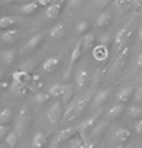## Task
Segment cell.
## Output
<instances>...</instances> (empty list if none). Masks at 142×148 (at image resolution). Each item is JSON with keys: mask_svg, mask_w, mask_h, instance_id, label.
Masks as SVG:
<instances>
[{"mask_svg": "<svg viewBox=\"0 0 142 148\" xmlns=\"http://www.w3.org/2000/svg\"><path fill=\"white\" fill-rule=\"evenodd\" d=\"M132 22H133V21H129V22L115 35L113 47H112V51H113V52H120V51L128 45V41H129V38H130V35H132V29H130Z\"/></svg>", "mask_w": 142, "mask_h": 148, "instance_id": "cell-1", "label": "cell"}, {"mask_svg": "<svg viewBox=\"0 0 142 148\" xmlns=\"http://www.w3.org/2000/svg\"><path fill=\"white\" fill-rule=\"evenodd\" d=\"M29 123H31V115H29L28 108H26V106H23V108L19 110L18 116H16V122H15V132H16L19 136H22V135L26 132V129L29 128Z\"/></svg>", "mask_w": 142, "mask_h": 148, "instance_id": "cell-2", "label": "cell"}, {"mask_svg": "<svg viewBox=\"0 0 142 148\" xmlns=\"http://www.w3.org/2000/svg\"><path fill=\"white\" fill-rule=\"evenodd\" d=\"M62 103L59 100H57L46 112V122L49 126H55L58 122H61L62 119Z\"/></svg>", "mask_w": 142, "mask_h": 148, "instance_id": "cell-3", "label": "cell"}, {"mask_svg": "<svg viewBox=\"0 0 142 148\" xmlns=\"http://www.w3.org/2000/svg\"><path fill=\"white\" fill-rule=\"evenodd\" d=\"M128 57H129V47L126 45V47H125V48L117 54V57H116V60H115V62H113V65H112L110 73H112V74H115V73H117V71H122V70H123V67L126 65Z\"/></svg>", "mask_w": 142, "mask_h": 148, "instance_id": "cell-4", "label": "cell"}, {"mask_svg": "<svg viewBox=\"0 0 142 148\" xmlns=\"http://www.w3.org/2000/svg\"><path fill=\"white\" fill-rule=\"evenodd\" d=\"M83 54V45H81V39L77 41L76 47L73 48V51H71V57H70V65H68V70H67V74H65V79L70 77V73H71V68H73V65L79 61V58L81 57Z\"/></svg>", "mask_w": 142, "mask_h": 148, "instance_id": "cell-5", "label": "cell"}, {"mask_svg": "<svg viewBox=\"0 0 142 148\" xmlns=\"http://www.w3.org/2000/svg\"><path fill=\"white\" fill-rule=\"evenodd\" d=\"M76 106H77V99L74 97L67 106H64V113H62V123H68L70 121H74V112H76Z\"/></svg>", "mask_w": 142, "mask_h": 148, "instance_id": "cell-6", "label": "cell"}, {"mask_svg": "<svg viewBox=\"0 0 142 148\" xmlns=\"http://www.w3.org/2000/svg\"><path fill=\"white\" fill-rule=\"evenodd\" d=\"M62 8H64V0H57L55 3H52V5H49V6L46 8L45 16H46L48 19H57L58 15L61 13Z\"/></svg>", "mask_w": 142, "mask_h": 148, "instance_id": "cell-7", "label": "cell"}, {"mask_svg": "<svg viewBox=\"0 0 142 148\" xmlns=\"http://www.w3.org/2000/svg\"><path fill=\"white\" fill-rule=\"evenodd\" d=\"M90 100H91L90 93H87V95L81 96L80 99H77V106H76V112H74V119H76V118H79L81 113H84V112H86V109H87V108H89V105H90Z\"/></svg>", "mask_w": 142, "mask_h": 148, "instance_id": "cell-8", "label": "cell"}, {"mask_svg": "<svg viewBox=\"0 0 142 148\" xmlns=\"http://www.w3.org/2000/svg\"><path fill=\"white\" fill-rule=\"evenodd\" d=\"M91 52H93V58H94L96 61H99V62L106 61L107 57H109V48H107V45H103V44L96 45Z\"/></svg>", "mask_w": 142, "mask_h": 148, "instance_id": "cell-9", "label": "cell"}, {"mask_svg": "<svg viewBox=\"0 0 142 148\" xmlns=\"http://www.w3.org/2000/svg\"><path fill=\"white\" fill-rule=\"evenodd\" d=\"M12 80L29 86V84L32 83V74H29V73L25 71V70H16V71L12 73Z\"/></svg>", "mask_w": 142, "mask_h": 148, "instance_id": "cell-10", "label": "cell"}, {"mask_svg": "<svg viewBox=\"0 0 142 148\" xmlns=\"http://www.w3.org/2000/svg\"><path fill=\"white\" fill-rule=\"evenodd\" d=\"M123 110H125L123 103H116V105H112V106L106 110L104 118H106V121H115V119H117V118L122 115V112H123Z\"/></svg>", "mask_w": 142, "mask_h": 148, "instance_id": "cell-11", "label": "cell"}, {"mask_svg": "<svg viewBox=\"0 0 142 148\" xmlns=\"http://www.w3.org/2000/svg\"><path fill=\"white\" fill-rule=\"evenodd\" d=\"M135 90H136V89H135L133 86L123 87L122 90L117 92V95H116V102H117V103H126V102H129L130 97L133 96Z\"/></svg>", "mask_w": 142, "mask_h": 148, "instance_id": "cell-12", "label": "cell"}, {"mask_svg": "<svg viewBox=\"0 0 142 148\" xmlns=\"http://www.w3.org/2000/svg\"><path fill=\"white\" fill-rule=\"evenodd\" d=\"M42 41H44V34L42 32H39V34H35L25 45H23V48H22V52H28V51H32V49H35L38 45H41L42 44Z\"/></svg>", "mask_w": 142, "mask_h": 148, "instance_id": "cell-13", "label": "cell"}, {"mask_svg": "<svg viewBox=\"0 0 142 148\" xmlns=\"http://www.w3.org/2000/svg\"><path fill=\"white\" fill-rule=\"evenodd\" d=\"M59 61H61L59 57H49V58H46L42 62V65H41V71L42 73H52L59 65Z\"/></svg>", "mask_w": 142, "mask_h": 148, "instance_id": "cell-14", "label": "cell"}, {"mask_svg": "<svg viewBox=\"0 0 142 148\" xmlns=\"http://www.w3.org/2000/svg\"><path fill=\"white\" fill-rule=\"evenodd\" d=\"M76 134H79V126H70V128H65V129L59 131V134L57 135V139L61 144V142H65V141L71 139Z\"/></svg>", "mask_w": 142, "mask_h": 148, "instance_id": "cell-15", "label": "cell"}, {"mask_svg": "<svg viewBox=\"0 0 142 148\" xmlns=\"http://www.w3.org/2000/svg\"><path fill=\"white\" fill-rule=\"evenodd\" d=\"M20 31L19 29H16V28H13V29H6V31H3L2 32V41L3 42H6V44H13L19 36H20Z\"/></svg>", "mask_w": 142, "mask_h": 148, "instance_id": "cell-16", "label": "cell"}, {"mask_svg": "<svg viewBox=\"0 0 142 148\" xmlns=\"http://www.w3.org/2000/svg\"><path fill=\"white\" fill-rule=\"evenodd\" d=\"M109 96H110V89H103V90H100V92L96 93V96L93 97L91 108H100V106L107 100Z\"/></svg>", "mask_w": 142, "mask_h": 148, "instance_id": "cell-17", "label": "cell"}, {"mask_svg": "<svg viewBox=\"0 0 142 148\" xmlns=\"http://www.w3.org/2000/svg\"><path fill=\"white\" fill-rule=\"evenodd\" d=\"M129 138H130V131H129L128 128H117V129L113 132V136H112V139H113L115 142H119V144L126 142Z\"/></svg>", "mask_w": 142, "mask_h": 148, "instance_id": "cell-18", "label": "cell"}, {"mask_svg": "<svg viewBox=\"0 0 142 148\" xmlns=\"http://www.w3.org/2000/svg\"><path fill=\"white\" fill-rule=\"evenodd\" d=\"M10 92L16 96H26L29 92H31V87L28 84H23V83H18V82H13L10 84Z\"/></svg>", "mask_w": 142, "mask_h": 148, "instance_id": "cell-19", "label": "cell"}, {"mask_svg": "<svg viewBox=\"0 0 142 148\" xmlns=\"http://www.w3.org/2000/svg\"><path fill=\"white\" fill-rule=\"evenodd\" d=\"M89 79H90V74L86 68H80L76 74V84L79 89H83L87 83H89Z\"/></svg>", "mask_w": 142, "mask_h": 148, "instance_id": "cell-20", "label": "cell"}, {"mask_svg": "<svg viewBox=\"0 0 142 148\" xmlns=\"http://www.w3.org/2000/svg\"><path fill=\"white\" fill-rule=\"evenodd\" d=\"M110 22H112V15H110V12H109L107 9H104V10L99 15V18L96 19L94 28H104V26H107Z\"/></svg>", "mask_w": 142, "mask_h": 148, "instance_id": "cell-21", "label": "cell"}, {"mask_svg": "<svg viewBox=\"0 0 142 148\" xmlns=\"http://www.w3.org/2000/svg\"><path fill=\"white\" fill-rule=\"evenodd\" d=\"M94 34L93 32H87L81 36V45H83V51H89L91 48H94Z\"/></svg>", "mask_w": 142, "mask_h": 148, "instance_id": "cell-22", "label": "cell"}, {"mask_svg": "<svg viewBox=\"0 0 142 148\" xmlns=\"http://www.w3.org/2000/svg\"><path fill=\"white\" fill-rule=\"evenodd\" d=\"M46 144V134L45 132H36L32 138V147L33 148H42Z\"/></svg>", "mask_w": 142, "mask_h": 148, "instance_id": "cell-23", "label": "cell"}, {"mask_svg": "<svg viewBox=\"0 0 142 148\" xmlns=\"http://www.w3.org/2000/svg\"><path fill=\"white\" fill-rule=\"evenodd\" d=\"M73 99H74V89L71 87V86H65L64 93H62V96H61V103H62V106H67Z\"/></svg>", "mask_w": 142, "mask_h": 148, "instance_id": "cell-24", "label": "cell"}, {"mask_svg": "<svg viewBox=\"0 0 142 148\" xmlns=\"http://www.w3.org/2000/svg\"><path fill=\"white\" fill-rule=\"evenodd\" d=\"M64 34H65V26H64V23H57V25L51 29L49 36H51L52 39H59V38L64 36Z\"/></svg>", "mask_w": 142, "mask_h": 148, "instance_id": "cell-25", "label": "cell"}, {"mask_svg": "<svg viewBox=\"0 0 142 148\" xmlns=\"http://www.w3.org/2000/svg\"><path fill=\"white\" fill-rule=\"evenodd\" d=\"M38 8H39L38 2H31V3H26V5L20 6V12L25 13V15H32V13H35L38 10Z\"/></svg>", "mask_w": 142, "mask_h": 148, "instance_id": "cell-26", "label": "cell"}, {"mask_svg": "<svg viewBox=\"0 0 142 148\" xmlns=\"http://www.w3.org/2000/svg\"><path fill=\"white\" fill-rule=\"evenodd\" d=\"M13 116V112L10 108H5L2 112H0V125H8L9 121L12 119Z\"/></svg>", "mask_w": 142, "mask_h": 148, "instance_id": "cell-27", "label": "cell"}, {"mask_svg": "<svg viewBox=\"0 0 142 148\" xmlns=\"http://www.w3.org/2000/svg\"><path fill=\"white\" fill-rule=\"evenodd\" d=\"M104 74H106V68H104V67L96 68V71H94V74H93V80H91V87H94L97 83L102 82V79L104 77Z\"/></svg>", "mask_w": 142, "mask_h": 148, "instance_id": "cell-28", "label": "cell"}, {"mask_svg": "<svg viewBox=\"0 0 142 148\" xmlns=\"http://www.w3.org/2000/svg\"><path fill=\"white\" fill-rule=\"evenodd\" d=\"M84 142L86 141L80 135H74L71 139H68V148H83Z\"/></svg>", "mask_w": 142, "mask_h": 148, "instance_id": "cell-29", "label": "cell"}, {"mask_svg": "<svg viewBox=\"0 0 142 148\" xmlns=\"http://www.w3.org/2000/svg\"><path fill=\"white\" fill-rule=\"evenodd\" d=\"M2 58L8 65H12L15 62V60H16V52L13 49H6V51L2 52Z\"/></svg>", "mask_w": 142, "mask_h": 148, "instance_id": "cell-30", "label": "cell"}, {"mask_svg": "<svg viewBox=\"0 0 142 148\" xmlns=\"http://www.w3.org/2000/svg\"><path fill=\"white\" fill-rule=\"evenodd\" d=\"M18 139H19V135L13 131V132H9L5 138V142L9 145V148H16L18 145Z\"/></svg>", "mask_w": 142, "mask_h": 148, "instance_id": "cell-31", "label": "cell"}, {"mask_svg": "<svg viewBox=\"0 0 142 148\" xmlns=\"http://www.w3.org/2000/svg\"><path fill=\"white\" fill-rule=\"evenodd\" d=\"M64 89H65V86H62V84H54V86H51L48 93L52 97H61L62 93H64Z\"/></svg>", "mask_w": 142, "mask_h": 148, "instance_id": "cell-32", "label": "cell"}, {"mask_svg": "<svg viewBox=\"0 0 142 148\" xmlns=\"http://www.w3.org/2000/svg\"><path fill=\"white\" fill-rule=\"evenodd\" d=\"M126 115H128L129 118H133V119H136V118H139V116L142 115V109H141L139 106H136V105H133V106H129V108L126 109Z\"/></svg>", "mask_w": 142, "mask_h": 148, "instance_id": "cell-33", "label": "cell"}, {"mask_svg": "<svg viewBox=\"0 0 142 148\" xmlns=\"http://www.w3.org/2000/svg\"><path fill=\"white\" fill-rule=\"evenodd\" d=\"M13 25H15V19L12 16H2L0 18V29L6 31V28H10Z\"/></svg>", "mask_w": 142, "mask_h": 148, "instance_id": "cell-34", "label": "cell"}, {"mask_svg": "<svg viewBox=\"0 0 142 148\" xmlns=\"http://www.w3.org/2000/svg\"><path fill=\"white\" fill-rule=\"evenodd\" d=\"M49 97H51L49 93H41V92H38V93H35L33 100H35L38 105H44V103H46V102L49 100Z\"/></svg>", "mask_w": 142, "mask_h": 148, "instance_id": "cell-35", "label": "cell"}, {"mask_svg": "<svg viewBox=\"0 0 142 148\" xmlns=\"http://www.w3.org/2000/svg\"><path fill=\"white\" fill-rule=\"evenodd\" d=\"M106 126H107V122H99V123H96V125L93 126V129H91V136L96 138L97 135H100L102 131H103Z\"/></svg>", "mask_w": 142, "mask_h": 148, "instance_id": "cell-36", "label": "cell"}, {"mask_svg": "<svg viewBox=\"0 0 142 148\" xmlns=\"http://www.w3.org/2000/svg\"><path fill=\"white\" fill-rule=\"evenodd\" d=\"M87 29H89L87 21H80V22H77V25H76V32H77V34H87Z\"/></svg>", "mask_w": 142, "mask_h": 148, "instance_id": "cell-37", "label": "cell"}, {"mask_svg": "<svg viewBox=\"0 0 142 148\" xmlns=\"http://www.w3.org/2000/svg\"><path fill=\"white\" fill-rule=\"evenodd\" d=\"M29 86H33L36 89L42 87V82H41V76H39V74H33V76H32V83Z\"/></svg>", "mask_w": 142, "mask_h": 148, "instance_id": "cell-38", "label": "cell"}, {"mask_svg": "<svg viewBox=\"0 0 142 148\" xmlns=\"http://www.w3.org/2000/svg\"><path fill=\"white\" fill-rule=\"evenodd\" d=\"M110 2H113V0H94V6H96L97 9H103V10H104Z\"/></svg>", "mask_w": 142, "mask_h": 148, "instance_id": "cell-39", "label": "cell"}, {"mask_svg": "<svg viewBox=\"0 0 142 148\" xmlns=\"http://www.w3.org/2000/svg\"><path fill=\"white\" fill-rule=\"evenodd\" d=\"M9 132H10L9 125H0V139H5Z\"/></svg>", "mask_w": 142, "mask_h": 148, "instance_id": "cell-40", "label": "cell"}, {"mask_svg": "<svg viewBox=\"0 0 142 148\" xmlns=\"http://www.w3.org/2000/svg\"><path fill=\"white\" fill-rule=\"evenodd\" d=\"M133 99H135V102L142 103V86L138 87V89L135 90V93H133Z\"/></svg>", "mask_w": 142, "mask_h": 148, "instance_id": "cell-41", "label": "cell"}, {"mask_svg": "<svg viewBox=\"0 0 142 148\" xmlns=\"http://www.w3.org/2000/svg\"><path fill=\"white\" fill-rule=\"evenodd\" d=\"M81 2H83V0H68V8L70 9H77L80 5H81Z\"/></svg>", "mask_w": 142, "mask_h": 148, "instance_id": "cell-42", "label": "cell"}, {"mask_svg": "<svg viewBox=\"0 0 142 148\" xmlns=\"http://www.w3.org/2000/svg\"><path fill=\"white\" fill-rule=\"evenodd\" d=\"M83 148H96V138H89L86 142H84V147Z\"/></svg>", "mask_w": 142, "mask_h": 148, "instance_id": "cell-43", "label": "cell"}, {"mask_svg": "<svg viewBox=\"0 0 142 148\" xmlns=\"http://www.w3.org/2000/svg\"><path fill=\"white\" fill-rule=\"evenodd\" d=\"M113 2H115V5L117 6V8H122V6H128L130 2H129V0H113Z\"/></svg>", "mask_w": 142, "mask_h": 148, "instance_id": "cell-44", "label": "cell"}, {"mask_svg": "<svg viewBox=\"0 0 142 148\" xmlns=\"http://www.w3.org/2000/svg\"><path fill=\"white\" fill-rule=\"evenodd\" d=\"M135 131H136L139 135H142V121H138V122L135 123Z\"/></svg>", "mask_w": 142, "mask_h": 148, "instance_id": "cell-45", "label": "cell"}, {"mask_svg": "<svg viewBox=\"0 0 142 148\" xmlns=\"http://www.w3.org/2000/svg\"><path fill=\"white\" fill-rule=\"evenodd\" d=\"M110 41H112V35H110V34H107V35H104V36H103V39H102V44H103V45H107Z\"/></svg>", "mask_w": 142, "mask_h": 148, "instance_id": "cell-46", "label": "cell"}, {"mask_svg": "<svg viewBox=\"0 0 142 148\" xmlns=\"http://www.w3.org/2000/svg\"><path fill=\"white\" fill-rule=\"evenodd\" d=\"M36 2H38L39 6H49V5L52 3L51 0H36Z\"/></svg>", "mask_w": 142, "mask_h": 148, "instance_id": "cell-47", "label": "cell"}, {"mask_svg": "<svg viewBox=\"0 0 142 148\" xmlns=\"http://www.w3.org/2000/svg\"><path fill=\"white\" fill-rule=\"evenodd\" d=\"M136 67L138 68H142V52L138 55V58H136Z\"/></svg>", "mask_w": 142, "mask_h": 148, "instance_id": "cell-48", "label": "cell"}, {"mask_svg": "<svg viewBox=\"0 0 142 148\" xmlns=\"http://www.w3.org/2000/svg\"><path fill=\"white\" fill-rule=\"evenodd\" d=\"M8 87H10V84H8V82H0V90L8 89Z\"/></svg>", "mask_w": 142, "mask_h": 148, "instance_id": "cell-49", "label": "cell"}, {"mask_svg": "<svg viewBox=\"0 0 142 148\" xmlns=\"http://www.w3.org/2000/svg\"><path fill=\"white\" fill-rule=\"evenodd\" d=\"M49 148H59V142H58V139H57V138H55V141L49 145Z\"/></svg>", "mask_w": 142, "mask_h": 148, "instance_id": "cell-50", "label": "cell"}, {"mask_svg": "<svg viewBox=\"0 0 142 148\" xmlns=\"http://www.w3.org/2000/svg\"><path fill=\"white\" fill-rule=\"evenodd\" d=\"M132 3H133L136 8H139V6H142V0H132Z\"/></svg>", "mask_w": 142, "mask_h": 148, "instance_id": "cell-51", "label": "cell"}, {"mask_svg": "<svg viewBox=\"0 0 142 148\" xmlns=\"http://www.w3.org/2000/svg\"><path fill=\"white\" fill-rule=\"evenodd\" d=\"M138 38H139V41H142V26H141L139 31H138Z\"/></svg>", "mask_w": 142, "mask_h": 148, "instance_id": "cell-52", "label": "cell"}, {"mask_svg": "<svg viewBox=\"0 0 142 148\" xmlns=\"http://www.w3.org/2000/svg\"><path fill=\"white\" fill-rule=\"evenodd\" d=\"M2 2H3V3H6V5H12V3L15 2V0H2Z\"/></svg>", "mask_w": 142, "mask_h": 148, "instance_id": "cell-53", "label": "cell"}, {"mask_svg": "<svg viewBox=\"0 0 142 148\" xmlns=\"http://www.w3.org/2000/svg\"><path fill=\"white\" fill-rule=\"evenodd\" d=\"M116 148H125V147H123V145H117Z\"/></svg>", "mask_w": 142, "mask_h": 148, "instance_id": "cell-54", "label": "cell"}, {"mask_svg": "<svg viewBox=\"0 0 142 148\" xmlns=\"http://www.w3.org/2000/svg\"><path fill=\"white\" fill-rule=\"evenodd\" d=\"M96 148H104V145H99V147H96Z\"/></svg>", "mask_w": 142, "mask_h": 148, "instance_id": "cell-55", "label": "cell"}, {"mask_svg": "<svg viewBox=\"0 0 142 148\" xmlns=\"http://www.w3.org/2000/svg\"><path fill=\"white\" fill-rule=\"evenodd\" d=\"M126 148H135V147H130V145H129V147H126Z\"/></svg>", "mask_w": 142, "mask_h": 148, "instance_id": "cell-56", "label": "cell"}, {"mask_svg": "<svg viewBox=\"0 0 142 148\" xmlns=\"http://www.w3.org/2000/svg\"><path fill=\"white\" fill-rule=\"evenodd\" d=\"M0 77H2V70H0Z\"/></svg>", "mask_w": 142, "mask_h": 148, "instance_id": "cell-57", "label": "cell"}, {"mask_svg": "<svg viewBox=\"0 0 142 148\" xmlns=\"http://www.w3.org/2000/svg\"><path fill=\"white\" fill-rule=\"evenodd\" d=\"M0 148H3V147H0Z\"/></svg>", "mask_w": 142, "mask_h": 148, "instance_id": "cell-58", "label": "cell"}, {"mask_svg": "<svg viewBox=\"0 0 142 148\" xmlns=\"http://www.w3.org/2000/svg\"><path fill=\"white\" fill-rule=\"evenodd\" d=\"M0 18H2V16H0Z\"/></svg>", "mask_w": 142, "mask_h": 148, "instance_id": "cell-59", "label": "cell"}]
</instances>
